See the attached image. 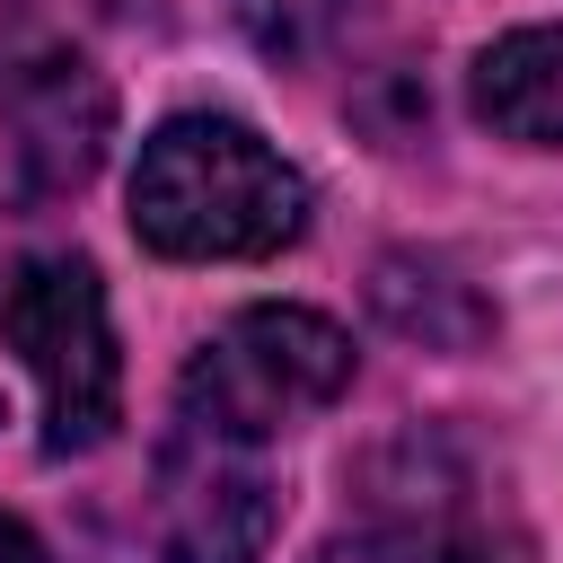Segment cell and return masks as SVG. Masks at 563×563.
I'll use <instances>...</instances> for the list:
<instances>
[{
    "label": "cell",
    "mask_w": 563,
    "mask_h": 563,
    "mask_svg": "<svg viewBox=\"0 0 563 563\" xmlns=\"http://www.w3.org/2000/svg\"><path fill=\"white\" fill-rule=\"evenodd\" d=\"M369 299H378V317H387L396 334H413V343H431V352H475V343L493 334L484 290L457 282L440 255H387L378 282H369Z\"/></svg>",
    "instance_id": "cell-8"
},
{
    "label": "cell",
    "mask_w": 563,
    "mask_h": 563,
    "mask_svg": "<svg viewBox=\"0 0 563 563\" xmlns=\"http://www.w3.org/2000/svg\"><path fill=\"white\" fill-rule=\"evenodd\" d=\"M0 343L26 361L44 396V449L79 457L123 422V352L106 317V282L70 246H35L0 264Z\"/></svg>",
    "instance_id": "cell-3"
},
{
    "label": "cell",
    "mask_w": 563,
    "mask_h": 563,
    "mask_svg": "<svg viewBox=\"0 0 563 563\" xmlns=\"http://www.w3.org/2000/svg\"><path fill=\"white\" fill-rule=\"evenodd\" d=\"M475 114H484L501 141L563 150V18H554V26L493 35V44L475 53Z\"/></svg>",
    "instance_id": "cell-7"
},
{
    "label": "cell",
    "mask_w": 563,
    "mask_h": 563,
    "mask_svg": "<svg viewBox=\"0 0 563 563\" xmlns=\"http://www.w3.org/2000/svg\"><path fill=\"white\" fill-rule=\"evenodd\" d=\"M106 141H114V88L88 53L35 44V53L0 62V150L35 202L79 194L106 167Z\"/></svg>",
    "instance_id": "cell-6"
},
{
    "label": "cell",
    "mask_w": 563,
    "mask_h": 563,
    "mask_svg": "<svg viewBox=\"0 0 563 563\" xmlns=\"http://www.w3.org/2000/svg\"><path fill=\"white\" fill-rule=\"evenodd\" d=\"M352 387V334L317 308H238L176 378V422L185 431H211V440H238V449H264L273 431L325 413L334 396Z\"/></svg>",
    "instance_id": "cell-4"
},
{
    "label": "cell",
    "mask_w": 563,
    "mask_h": 563,
    "mask_svg": "<svg viewBox=\"0 0 563 563\" xmlns=\"http://www.w3.org/2000/svg\"><path fill=\"white\" fill-rule=\"evenodd\" d=\"M519 528L484 493L475 440L413 422L361 466V528L325 537L317 563H519Z\"/></svg>",
    "instance_id": "cell-2"
},
{
    "label": "cell",
    "mask_w": 563,
    "mask_h": 563,
    "mask_svg": "<svg viewBox=\"0 0 563 563\" xmlns=\"http://www.w3.org/2000/svg\"><path fill=\"white\" fill-rule=\"evenodd\" d=\"M282 528V484L255 449L167 422L150 475V545L158 563H264Z\"/></svg>",
    "instance_id": "cell-5"
},
{
    "label": "cell",
    "mask_w": 563,
    "mask_h": 563,
    "mask_svg": "<svg viewBox=\"0 0 563 563\" xmlns=\"http://www.w3.org/2000/svg\"><path fill=\"white\" fill-rule=\"evenodd\" d=\"M299 229L308 176L238 114H167L132 158V238L167 264H264Z\"/></svg>",
    "instance_id": "cell-1"
},
{
    "label": "cell",
    "mask_w": 563,
    "mask_h": 563,
    "mask_svg": "<svg viewBox=\"0 0 563 563\" xmlns=\"http://www.w3.org/2000/svg\"><path fill=\"white\" fill-rule=\"evenodd\" d=\"M0 563H53V554H44V537H35L26 519H9V510H0Z\"/></svg>",
    "instance_id": "cell-10"
},
{
    "label": "cell",
    "mask_w": 563,
    "mask_h": 563,
    "mask_svg": "<svg viewBox=\"0 0 563 563\" xmlns=\"http://www.w3.org/2000/svg\"><path fill=\"white\" fill-rule=\"evenodd\" d=\"M352 9H361V0H229L238 35H246L264 62H282V70L317 62V53L352 26Z\"/></svg>",
    "instance_id": "cell-9"
}]
</instances>
